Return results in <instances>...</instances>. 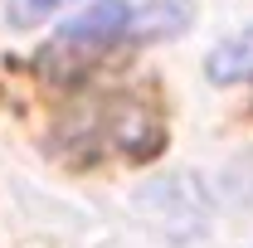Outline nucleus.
Returning <instances> with one entry per match:
<instances>
[{
  "label": "nucleus",
  "mask_w": 253,
  "mask_h": 248,
  "mask_svg": "<svg viewBox=\"0 0 253 248\" xmlns=\"http://www.w3.org/2000/svg\"><path fill=\"white\" fill-rule=\"evenodd\" d=\"M126 30H131V10H126V0H88L73 20H63L59 34L44 44V68L49 73H59V78H68V73H78L88 59H97V54H107L117 39H126Z\"/></svg>",
  "instance_id": "nucleus-1"
},
{
  "label": "nucleus",
  "mask_w": 253,
  "mask_h": 248,
  "mask_svg": "<svg viewBox=\"0 0 253 248\" xmlns=\"http://www.w3.org/2000/svg\"><path fill=\"white\" fill-rule=\"evenodd\" d=\"M249 73H253V25L244 34H234V39H224L210 54V78L214 83H239Z\"/></svg>",
  "instance_id": "nucleus-2"
},
{
  "label": "nucleus",
  "mask_w": 253,
  "mask_h": 248,
  "mask_svg": "<svg viewBox=\"0 0 253 248\" xmlns=\"http://www.w3.org/2000/svg\"><path fill=\"white\" fill-rule=\"evenodd\" d=\"M63 0H10V20L15 25H39L49 10H59Z\"/></svg>",
  "instance_id": "nucleus-3"
}]
</instances>
